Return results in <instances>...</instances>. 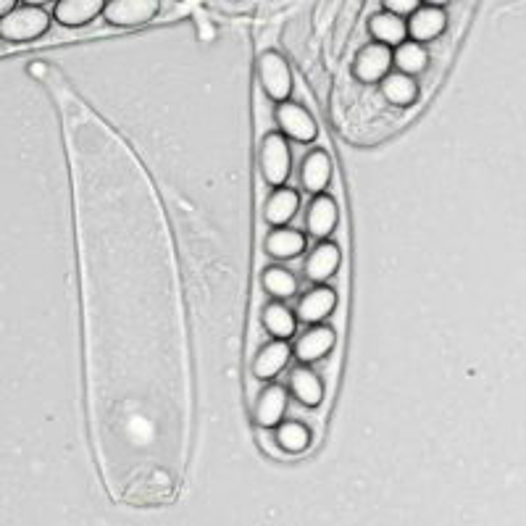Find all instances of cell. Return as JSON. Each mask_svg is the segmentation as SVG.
Wrapping results in <instances>:
<instances>
[{"label": "cell", "mask_w": 526, "mask_h": 526, "mask_svg": "<svg viewBox=\"0 0 526 526\" xmlns=\"http://www.w3.org/2000/svg\"><path fill=\"white\" fill-rule=\"evenodd\" d=\"M292 169V153L290 143L282 132H271L263 137L261 143V174L271 187L285 185L290 179Z\"/></svg>", "instance_id": "277c9868"}, {"label": "cell", "mask_w": 526, "mask_h": 526, "mask_svg": "<svg viewBox=\"0 0 526 526\" xmlns=\"http://www.w3.org/2000/svg\"><path fill=\"white\" fill-rule=\"evenodd\" d=\"M390 69H392L390 45H382V43H377V40L369 45H363L361 53H358V58H356V77L361 79V82H369V85H374V82H379V79L390 72Z\"/></svg>", "instance_id": "30bf717a"}, {"label": "cell", "mask_w": 526, "mask_h": 526, "mask_svg": "<svg viewBox=\"0 0 526 526\" xmlns=\"http://www.w3.org/2000/svg\"><path fill=\"white\" fill-rule=\"evenodd\" d=\"M261 321L274 340H290L295 335V324H298L295 313L287 306H282V303H271V306L263 308Z\"/></svg>", "instance_id": "603a6c76"}, {"label": "cell", "mask_w": 526, "mask_h": 526, "mask_svg": "<svg viewBox=\"0 0 526 526\" xmlns=\"http://www.w3.org/2000/svg\"><path fill=\"white\" fill-rule=\"evenodd\" d=\"M306 250V237L298 229L285 227H271L269 237H266V253L279 261H290V258L300 256Z\"/></svg>", "instance_id": "ac0fdd59"}, {"label": "cell", "mask_w": 526, "mask_h": 526, "mask_svg": "<svg viewBox=\"0 0 526 526\" xmlns=\"http://www.w3.org/2000/svg\"><path fill=\"white\" fill-rule=\"evenodd\" d=\"M50 29V16L43 6L16 3L6 16H0V37L8 43H32Z\"/></svg>", "instance_id": "7a4b0ae2"}, {"label": "cell", "mask_w": 526, "mask_h": 526, "mask_svg": "<svg viewBox=\"0 0 526 526\" xmlns=\"http://www.w3.org/2000/svg\"><path fill=\"white\" fill-rule=\"evenodd\" d=\"M300 179H303V187H306L311 195H319V192L327 190L329 179H332V158H329L327 150H311V153L303 158Z\"/></svg>", "instance_id": "e0dca14e"}, {"label": "cell", "mask_w": 526, "mask_h": 526, "mask_svg": "<svg viewBox=\"0 0 526 526\" xmlns=\"http://www.w3.org/2000/svg\"><path fill=\"white\" fill-rule=\"evenodd\" d=\"M424 3H427V6H440V8H445L450 3V0H424Z\"/></svg>", "instance_id": "f1b7e54d"}, {"label": "cell", "mask_w": 526, "mask_h": 526, "mask_svg": "<svg viewBox=\"0 0 526 526\" xmlns=\"http://www.w3.org/2000/svg\"><path fill=\"white\" fill-rule=\"evenodd\" d=\"M337 308V292L332 287H313L308 290L298 303L295 319L303 324H321L324 319H329Z\"/></svg>", "instance_id": "9c48e42d"}, {"label": "cell", "mask_w": 526, "mask_h": 526, "mask_svg": "<svg viewBox=\"0 0 526 526\" xmlns=\"http://www.w3.org/2000/svg\"><path fill=\"white\" fill-rule=\"evenodd\" d=\"M256 72L258 79H261L263 93L269 95L274 103H282V100L290 98L292 72H290V64H287L282 53H277V50H266V53H261V56H258Z\"/></svg>", "instance_id": "3957f363"}, {"label": "cell", "mask_w": 526, "mask_h": 526, "mask_svg": "<svg viewBox=\"0 0 526 526\" xmlns=\"http://www.w3.org/2000/svg\"><path fill=\"white\" fill-rule=\"evenodd\" d=\"M382 95L387 103H392V106L398 108H408L413 106L416 100H419V85H416V79L411 77V74H384L382 79Z\"/></svg>", "instance_id": "ffe728a7"}, {"label": "cell", "mask_w": 526, "mask_h": 526, "mask_svg": "<svg viewBox=\"0 0 526 526\" xmlns=\"http://www.w3.org/2000/svg\"><path fill=\"white\" fill-rule=\"evenodd\" d=\"M340 261L342 253L340 248H337V242L321 240L319 245L311 250V256H308L306 277L311 279L313 285H324V282H329V279L340 271Z\"/></svg>", "instance_id": "8fae6325"}, {"label": "cell", "mask_w": 526, "mask_h": 526, "mask_svg": "<svg viewBox=\"0 0 526 526\" xmlns=\"http://www.w3.org/2000/svg\"><path fill=\"white\" fill-rule=\"evenodd\" d=\"M419 6H421V0H382L384 11H392V14H398V16L413 14V11H416Z\"/></svg>", "instance_id": "484cf974"}, {"label": "cell", "mask_w": 526, "mask_h": 526, "mask_svg": "<svg viewBox=\"0 0 526 526\" xmlns=\"http://www.w3.org/2000/svg\"><path fill=\"white\" fill-rule=\"evenodd\" d=\"M298 208H300L298 190L279 185L274 187V192H271L269 200H266V206H263V219L269 221L271 227H285L287 221L295 219Z\"/></svg>", "instance_id": "9a60e30c"}, {"label": "cell", "mask_w": 526, "mask_h": 526, "mask_svg": "<svg viewBox=\"0 0 526 526\" xmlns=\"http://www.w3.org/2000/svg\"><path fill=\"white\" fill-rule=\"evenodd\" d=\"M337 342V332L332 327H311L306 335H300V340L295 342V356L300 363H316L321 358H327L332 353Z\"/></svg>", "instance_id": "7c38bea8"}, {"label": "cell", "mask_w": 526, "mask_h": 526, "mask_svg": "<svg viewBox=\"0 0 526 526\" xmlns=\"http://www.w3.org/2000/svg\"><path fill=\"white\" fill-rule=\"evenodd\" d=\"M337 221H340V208H337V200L329 198V195H313L311 206H308L306 214V229L313 240H327L332 237V232L337 229Z\"/></svg>", "instance_id": "ba28073f"}, {"label": "cell", "mask_w": 526, "mask_h": 526, "mask_svg": "<svg viewBox=\"0 0 526 526\" xmlns=\"http://www.w3.org/2000/svg\"><path fill=\"white\" fill-rule=\"evenodd\" d=\"M369 32L377 43L395 48L403 40H408L406 16L392 14V11H379V14H374L369 19Z\"/></svg>", "instance_id": "d6986e66"}, {"label": "cell", "mask_w": 526, "mask_h": 526, "mask_svg": "<svg viewBox=\"0 0 526 526\" xmlns=\"http://www.w3.org/2000/svg\"><path fill=\"white\" fill-rule=\"evenodd\" d=\"M290 390L292 395L308 408L321 406L324 400V382L316 371H311L308 366H298V369L290 374Z\"/></svg>", "instance_id": "44dd1931"}, {"label": "cell", "mask_w": 526, "mask_h": 526, "mask_svg": "<svg viewBox=\"0 0 526 526\" xmlns=\"http://www.w3.org/2000/svg\"><path fill=\"white\" fill-rule=\"evenodd\" d=\"M161 11L158 0H106L100 16L111 27H143L153 22Z\"/></svg>", "instance_id": "5b68a950"}, {"label": "cell", "mask_w": 526, "mask_h": 526, "mask_svg": "<svg viewBox=\"0 0 526 526\" xmlns=\"http://www.w3.org/2000/svg\"><path fill=\"white\" fill-rule=\"evenodd\" d=\"M124 500L140 508H158L174 500V479L161 466H140L132 471L127 487H124Z\"/></svg>", "instance_id": "6da1fadb"}, {"label": "cell", "mask_w": 526, "mask_h": 526, "mask_svg": "<svg viewBox=\"0 0 526 526\" xmlns=\"http://www.w3.org/2000/svg\"><path fill=\"white\" fill-rule=\"evenodd\" d=\"M287 411V392L279 387V384H269L263 387L261 395L256 400V408H253V419L261 429H274L279 421L285 419Z\"/></svg>", "instance_id": "4fadbf2b"}, {"label": "cell", "mask_w": 526, "mask_h": 526, "mask_svg": "<svg viewBox=\"0 0 526 526\" xmlns=\"http://www.w3.org/2000/svg\"><path fill=\"white\" fill-rule=\"evenodd\" d=\"M408 37L416 43H432L448 29V16L440 6H419L413 14H408Z\"/></svg>", "instance_id": "52a82bcc"}, {"label": "cell", "mask_w": 526, "mask_h": 526, "mask_svg": "<svg viewBox=\"0 0 526 526\" xmlns=\"http://www.w3.org/2000/svg\"><path fill=\"white\" fill-rule=\"evenodd\" d=\"M277 124L282 129V135L290 137V140H298V143H313L316 135H319V127H316V119L308 114L306 108L295 103V100H282L277 103Z\"/></svg>", "instance_id": "8992f818"}, {"label": "cell", "mask_w": 526, "mask_h": 526, "mask_svg": "<svg viewBox=\"0 0 526 526\" xmlns=\"http://www.w3.org/2000/svg\"><path fill=\"white\" fill-rule=\"evenodd\" d=\"M392 64L398 66V72L403 74H421L427 72L429 66V53L424 48V43H416V40H403L400 45H395L392 50Z\"/></svg>", "instance_id": "7402d4cb"}, {"label": "cell", "mask_w": 526, "mask_h": 526, "mask_svg": "<svg viewBox=\"0 0 526 526\" xmlns=\"http://www.w3.org/2000/svg\"><path fill=\"white\" fill-rule=\"evenodd\" d=\"M16 3H19V0H0V16H6Z\"/></svg>", "instance_id": "4316f807"}, {"label": "cell", "mask_w": 526, "mask_h": 526, "mask_svg": "<svg viewBox=\"0 0 526 526\" xmlns=\"http://www.w3.org/2000/svg\"><path fill=\"white\" fill-rule=\"evenodd\" d=\"M19 3H27V6H48V3H56V0H19Z\"/></svg>", "instance_id": "83f0119b"}, {"label": "cell", "mask_w": 526, "mask_h": 526, "mask_svg": "<svg viewBox=\"0 0 526 526\" xmlns=\"http://www.w3.org/2000/svg\"><path fill=\"white\" fill-rule=\"evenodd\" d=\"M106 6V0H56L53 16L61 27H85L95 22Z\"/></svg>", "instance_id": "5bb4252c"}, {"label": "cell", "mask_w": 526, "mask_h": 526, "mask_svg": "<svg viewBox=\"0 0 526 526\" xmlns=\"http://www.w3.org/2000/svg\"><path fill=\"white\" fill-rule=\"evenodd\" d=\"M292 358V348L285 340H271L269 345H263L258 350V356L253 358V374L263 382L274 379L282 369H287V363Z\"/></svg>", "instance_id": "2e32d148"}, {"label": "cell", "mask_w": 526, "mask_h": 526, "mask_svg": "<svg viewBox=\"0 0 526 526\" xmlns=\"http://www.w3.org/2000/svg\"><path fill=\"white\" fill-rule=\"evenodd\" d=\"M274 442H277L279 450H285L290 455H298L311 445V432H308L306 424L300 421H279L277 434H274Z\"/></svg>", "instance_id": "cb8c5ba5"}, {"label": "cell", "mask_w": 526, "mask_h": 526, "mask_svg": "<svg viewBox=\"0 0 526 526\" xmlns=\"http://www.w3.org/2000/svg\"><path fill=\"white\" fill-rule=\"evenodd\" d=\"M263 290L269 292L274 300H287L298 292V279L285 266H269L263 271Z\"/></svg>", "instance_id": "d4e9b609"}]
</instances>
